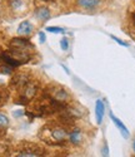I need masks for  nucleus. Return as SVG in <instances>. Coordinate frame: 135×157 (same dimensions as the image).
Returning a JSON list of instances; mask_svg holds the SVG:
<instances>
[{
    "mask_svg": "<svg viewBox=\"0 0 135 157\" xmlns=\"http://www.w3.org/2000/svg\"><path fill=\"white\" fill-rule=\"evenodd\" d=\"M46 96H49L51 99L57 101L59 103H63V104H68V102L70 101V93L68 92V89H65L64 87H60V86H53L49 90Z\"/></svg>",
    "mask_w": 135,
    "mask_h": 157,
    "instance_id": "f257e3e1",
    "label": "nucleus"
},
{
    "mask_svg": "<svg viewBox=\"0 0 135 157\" xmlns=\"http://www.w3.org/2000/svg\"><path fill=\"white\" fill-rule=\"evenodd\" d=\"M48 132H49V138L55 143H61L69 137V131L64 126H60V124H55V126L48 128Z\"/></svg>",
    "mask_w": 135,
    "mask_h": 157,
    "instance_id": "f03ea898",
    "label": "nucleus"
},
{
    "mask_svg": "<svg viewBox=\"0 0 135 157\" xmlns=\"http://www.w3.org/2000/svg\"><path fill=\"white\" fill-rule=\"evenodd\" d=\"M9 47H10V49H15V50H20V52H28V53H31V50L34 49V45L25 38L11 39Z\"/></svg>",
    "mask_w": 135,
    "mask_h": 157,
    "instance_id": "7ed1b4c3",
    "label": "nucleus"
},
{
    "mask_svg": "<svg viewBox=\"0 0 135 157\" xmlns=\"http://www.w3.org/2000/svg\"><path fill=\"white\" fill-rule=\"evenodd\" d=\"M38 92V84L33 81H29L21 88V98L24 101H30L36 96Z\"/></svg>",
    "mask_w": 135,
    "mask_h": 157,
    "instance_id": "20e7f679",
    "label": "nucleus"
},
{
    "mask_svg": "<svg viewBox=\"0 0 135 157\" xmlns=\"http://www.w3.org/2000/svg\"><path fill=\"white\" fill-rule=\"evenodd\" d=\"M9 9L14 13H25L28 10V0H6Z\"/></svg>",
    "mask_w": 135,
    "mask_h": 157,
    "instance_id": "39448f33",
    "label": "nucleus"
},
{
    "mask_svg": "<svg viewBox=\"0 0 135 157\" xmlns=\"http://www.w3.org/2000/svg\"><path fill=\"white\" fill-rule=\"evenodd\" d=\"M109 116H110V118H111V121L114 122V124L116 126V128L120 131V133H121V136H123L124 138H129L130 137V133H129V131H128V128H126V126L121 122L118 117H115L114 116V113L113 112H110L109 113Z\"/></svg>",
    "mask_w": 135,
    "mask_h": 157,
    "instance_id": "423d86ee",
    "label": "nucleus"
},
{
    "mask_svg": "<svg viewBox=\"0 0 135 157\" xmlns=\"http://www.w3.org/2000/svg\"><path fill=\"white\" fill-rule=\"evenodd\" d=\"M29 81H30L29 79V75L26 74V73H19V74H16L14 78H13L11 84L14 86L15 88H18V89H21Z\"/></svg>",
    "mask_w": 135,
    "mask_h": 157,
    "instance_id": "0eeeda50",
    "label": "nucleus"
},
{
    "mask_svg": "<svg viewBox=\"0 0 135 157\" xmlns=\"http://www.w3.org/2000/svg\"><path fill=\"white\" fill-rule=\"evenodd\" d=\"M104 114H105V104L101 99H97V102H95V117H97L98 124L103 123Z\"/></svg>",
    "mask_w": 135,
    "mask_h": 157,
    "instance_id": "6e6552de",
    "label": "nucleus"
},
{
    "mask_svg": "<svg viewBox=\"0 0 135 157\" xmlns=\"http://www.w3.org/2000/svg\"><path fill=\"white\" fill-rule=\"evenodd\" d=\"M101 3V0H76V4L85 10L97 9Z\"/></svg>",
    "mask_w": 135,
    "mask_h": 157,
    "instance_id": "1a4fd4ad",
    "label": "nucleus"
},
{
    "mask_svg": "<svg viewBox=\"0 0 135 157\" xmlns=\"http://www.w3.org/2000/svg\"><path fill=\"white\" fill-rule=\"evenodd\" d=\"M34 27H33V24L29 21V20H24L19 24V27H18V34L19 35H23V36H26V35H30L31 32H33Z\"/></svg>",
    "mask_w": 135,
    "mask_h": 157,
    "instance_id": "9d476101",
    "label": "nucleus"
},
{
    "mask_svg": "<svg viewBox=\"0 0 135 157\" xmlns=\"http://www.w3.org/2000/svg\"><path fill=\"white\" fill-rule=\"evenodd\" d=\"M71 143L74 145H80L83 141V132L80 128H74L73 131H69V137H68Z\"/></svg>",
    "mask_w": 135,
    "mask_h": 157,
    "instance_id": "9b49d317",
    "label": "nucleus"
},
{
    "mask_svg": "<svg viewBox=\"0 0 135 157\" xmlns=\"http://www.w3.org/2000/svg\"><path fill=\"white\" fill-rule=\"evenodd\" d=\"M35 17L36 19H39L40 21H46L50 18V10L48 8H39L35 10Z\"/></svg>",
    "mask_w": 135,
    "mask_h": 157,
    "instance_id": "f8f14e48",
    "label": "nucleus"
},
{
    "mask_svg": "<svg viewBox=\"0 0 135 157\" xmlns=\"http://www.w3.org/2000/svg\"><path fill=\"white\" fill-rule=\"evenodd\" d=\"M46 32H49V33H55V34H64V33H65V30H64L63 28H60V27H48V28H46Z\"/></svg>",
    "mask_w": 135,
    "mask_h": 157,
    "instance_id": "ddd939ff",
    "label": "nucleus"
},
{
    "mask_svg": "<svg viewBox=\"0 0 135 157\" xmlns=\"http://www.w3.org/2000/svg\"><path fill=\"white\" fill-rule=\"evenodd\" d=\"M16 157H39V155H36L35 152H31V151H23V152L18 153Z\"/></svg>",
    "mask_w": 135,
    "mask_h": 157,
    "instance_id": "4468645a",
    "label": "nucleus"
},
{
    "mask_svg": "<svg viewBox=\"0 0 135 157\" xmlns=\"http://www.w3.org/2000/svg\"><path fill=\"white\" fill-rule=\"evenodd\" d=\"M60 48H61L64 52H66L68 49H69V39H68L66 36L61 38V40H60Z\"/></svg>",
    "mask_w": 135,
    "mask_h": 157,
    "instance_id": "2eb2a0df",
    "label": "nucleus"
},
{
    "mask_svg": "<svg viewBox=\"0 0 135 157\" xmlns=\"http://www.w3.org/2000/svg\"><path fill=\"white\" fill-rule=\"evenodd\" d=\"M8 124H9V118L5 114L0 113V127L4 128V127H8Z\"/></svg>",
    "mask_w": 135,
    "mask_h": 157,
    "instance_id": "dca6fc26",
    "label": "nucleus"
},
{
    "mask_svg": "<svg viewBox=\"0 0 135 157\" xmlns=\"http://www.w3.org/2000/svg\"><path fill=\"white\" fill-rule=\"evenodd\" d=\"M110 38L113 39V40H114L115 43H118V44H119V45H121V47H125V48H128V47H129V44H128L126 42H123L120 38H118V36H115V35H113V34L110 35Z\"/></svg>",
    "mask_w": 135,
    "mask_h": 157,
    "instance_id": "f3484780",
    "label": "nucleus"
},
{
    "mask_svg": "<svg viewBox=\"0 0 135 157\" xmlns=\"http://www.w3.org/2000/svg\"><path fill=\"white\" fill-rule=\"evenodd\" d=\"M103 156L104 157H109V147H108V143H104V147H103Z\"/></svg>",
    "mask_w": 135,
    "mask_h": 157,
    "instance_id": "a211bd4d",
    "label": "nucleus"
},
{
    "mask_svg": "<svg viewBox=\"0 0 135 157\" xmlns=\"http://www.w3.org/2000/svg\"><path fill=\"white\" fill-rule=\"evenodd\" d=\"M130 23H131V25L134 27V29H135V10H133L131 14H130Z\"/></svg>",
    "mask_w": 135,
    "mask_h": 157,
    "instance_id": "6ab92c4d",
    "label": "nucleus"
},
{
    "mask_svg": "<svg viewBox=\"0 0 135 157\" xmlns=\"http://www.w3.org/2000/svg\"><path fill=\"white\" fill-rule=\"evenodd\" d=\"M39 39H40V43H44L46 40V36H45V33L44 32H40L39 33Z\"/></svg>",
    "mask_w": 135,
    "mask_h": 157,
    "instance_id": "aec40b11",
    "label": "nucleus"
},
{
    "mask_svg": "<svg viewBox=\"0 0 135 157\" xmlns=\"http://www.w3.org/2000/svg\"><path fill=\"white\" fill-rule=\"evenodd\" d=\"M133 151L135 152V138H134V141H133Z\"/></svg>",
    "mask_w": 135,
    "mask_h": 157,
    "instance_id": "412c9836",
    "label": "nucleus"
},
{
    "mask_svg": "<svg viewBox=\"0 0 135 157\" xmlns=\"http://www.w3.org/2000/svg\"><path fill=\"white\" fill-rule=\"evenodd\" d=\"M43 2H53V0H43Z\"/></svg>",
    "mask_w": 135,
    "mask_h": 157,
    "instance_id": "4be33fe9",
    "label": "nucleus"
}]
</instances>
